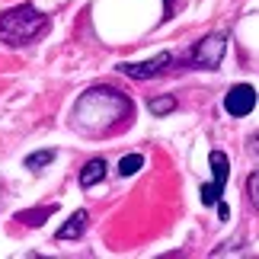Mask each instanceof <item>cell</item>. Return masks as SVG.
I'll use <instances>...</instances> for the list:
<instances>
[{"mask_svg":"<svg viewBox=\"0 0 259 259\" xmlns=\"http://www.w3.org/2000/svg\"><path fill=\"white\" fill-rule=\"evenodd\" d=\"M135 106L122 90L112 87H93L77 99L74 106V128L83 135L103 138V135H115L132 122Z\"/></svg>","mask_w":259,"mask_h":259,"instance_id":"cell-1","label":"cell"},{"mask_svg":"<svg viewBox=\"0 0 259 259\" xmlns=\"http://www.w3.org/2000/svg\"><path fill=\"white\" fill-rule=\"evenodd\" d=\"M45 29H48V16L38 13L32 4H19V7H10L0 13V42L10 48L29 45Z\"/></svg>","mask_w":259,"mask_h":259,"instance_id":"cell-2","label":"cell"},{"mask_svg":"<svg viewBox=\"0 0 259 259\" xmlns=\"http://www.w3.org/2000/svg\"><path fill=\"white\" fill-rule=\"evenodd\" d=\"M224 52H227V35L224 32H208L202 42L192 48L189 64H192V67H202V71H218L221 61H224Z\"/></svg>","mask_w":259,"mask_h":259,"instance_id":"cell-3","label":"cell"},{"mask_svg":"<svg viewBox=\"0 0 259 259\" xmlns=\"http://www.w3.org/2000/svg\"><path fill=\"white\" fill-rule=\"evenodd\" d=\"M208 163H211V183H205L202 189H198V195H202V205H218L224 195V186L227 179H231V160H227L224 151H211L208 154Z\"/></svg>","mask_w":259,"mask_h":259,"instance_id":"cell-4","label":"cell"},{"mask_svg":"<svg viewBox=\"0 0 259 259\" xmlns=\"http://www.w3.org/2000/svg\"><path fill=\"white\" fill-rule=\"evenodd\" d=\"M179 64V58L170 55V52H160L157 58H151V61H125L118 64V74L132 77V80H154V77H160L166 71H173V67Z\"/></svg>","mask_w":259,"mask_h":259,"instance_id":"cell-5","label":"cell"},{"mask_svg":"<svg viewBox=\"0 0 259 259\" xmlns=\"http://www.w3.org/2000/svg\"><path fill=\"white\" fill-rule=\"evenodd\" d=\"M256 109V90L250 83H237L224 93V112L234 118H243Z\"/></svg>","mask_w":259,"mask_h":259,"instance_id":"cell-6","label":"cell"},{"mask_svg":"<svg viewBox=\"0 0 259 259\" xmlns=\"http://www.w3.org/2000/svg\"><path fill=\"white\" fill-rule=\"evenodd\" d=\"M87 221H90V214L80 208V211H74L71 218H67V224L58 227V234H55V237H58V240H80L83 231H87Z\"/></svg>","mask_w":259,"mask_h":259,"instance_id":"cell-7","label":"cell"},{"mask_svg":"<svg viewBox=\"0 0 259 259\" xmlns=\"http://www.w3.org/2000/svg\"><path fill=\"white\" fill-rule=\"evenodd\" d=\"M103 179H106V160L103 157H93V160L83 163V170H80V186L83 189H93L96 183H103Z\"/></svg>","mask_w":259,"mask_h":259,"instance_id":"cell-8","label":"cell"},{"mask_svg":"<svg viewBox=\"0 0 259 259\" xmlns=\"http://www.w3.org/2000/svg\"><path fill=\"white\" fill-rule=\"evenodd\" d=\"M55 214V205H45V208H35V211H19V221L29 224V227H38V224H45V218H52Z\"/></svg>","mask_w":259,"mask_h":259,"instance_id":"cell-9","label":"cell"},{"mask_svg":"<svg viewBox=\"0 0 259 259\" xmlns=\"http://www.w3.org/2000/svg\"><path fill=\"white\" fill-rule=\"evenodd\" d=\"M144 166V154H125L118 160V176H135Z\"/></svg>","mask_w":259,"mask_h":259,"instance_id":"cell-10","label":"cell"},{"mask_svg":"<svg viewBox=\"0 0 259 259\" xmlns=\"http://www.w3.org/2000/svg\"><path fill=\"white\" fill-rule=\"evenodd\" d=\"M55 160V151H35V154H29L26 157V170H32V173H38V170H45L48 163Z\"/></svg>","mask_w":259,"mask_h":259,"instance_id":"cell-11","label":"cell"},{"mask_svg":"<svg viewBox=\"0 0 259 259\" xmlns=\"http://www.w3.org/2000/svg\"><path fill=\"white\" fill-rule=\"evenodd\" d=\"M147 109H151V115H170L176 109V99L166 93V96H154L151 103H147Z\"/></svg>","mask_w":259,"mask_h":259,"instance_id":"cell-12","label":"cell"},{"mask_svg":"<svg viewBox=\"0 0 259 259\" xmlns=\"http://www.w3.org/2000/svg\"><path fill=\"white\" fill-rule=\"evenodd\" d=\"M246 195H250V205L259 211V170L250 173V179H246Z\"/></svg>","mask_w":259,"mask_h":259,"instance_id":"cell-13","label":"cell"},{"mask_svg":"<svg viewBox=\"0 0 259 259\" xmlns=\"http://www.w3.org/2000/svg\"><path fill=\"white\" fill-rule=\"evenodd\" d=\"M218 218H221V221H227V218H231V208H227L224 202H218Z\"/></svg>","mask_w":259,"mask_h":259,"instance_id":"cell-14","label":"cell"},{"mask_svg":"<svg viewBox=\"0 0 259 259\" xmlns=\"http://www.w3.org/2000/svg\"><path fill=\"white\" fill-rule=\"evenodd\" d=\"M250 141H253V154H256V157H259V132H256V135H253V138H250Z\"/></svg>","mask_w":259,"mask_h":259,"instance_id":"cell-15","label":"cell"}]
</instances>
